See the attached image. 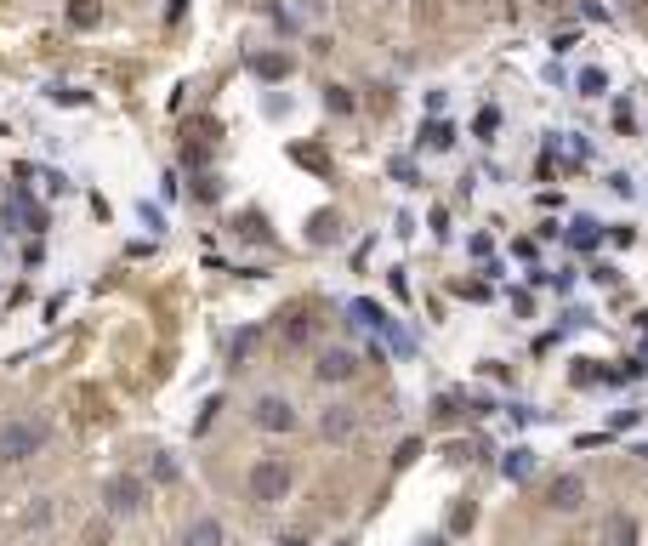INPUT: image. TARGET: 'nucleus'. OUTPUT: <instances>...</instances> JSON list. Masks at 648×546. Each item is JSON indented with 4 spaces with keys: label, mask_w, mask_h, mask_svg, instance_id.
Masks as SVG:
<instances>
[{
    "label": "nucleus",
    "mask_w": 648,
    "mask_h": 546,
    "mask_svg": "<svg viewBox=\"0 0 648 546\" xmlns=\"http://www.w3.org/2000/svg\"><path fill=\"white\" fill-rule=\"evenodd\" d=\"M52 444V422L46 415H17V422L0 427V461H34Z\"/></svg>",
    "instance_id": "1"
},
{
    "label": "nucleus",
    "mask_w": 648,
    "mask_h": 546,
    "mask_svg": "<svg viewBox=\"0 0 648 546\" xmlns=\"http://www.w3.org/2000/svg\"><path fill=\"white\" fill-rule=\"evenodd\" d=\"M245 490H250V501H256V507H279V501L290 495V467H285V461H273V455L250 461V473H245Z\"/></svg>",
    "instance_id": "2"
},
{
    "label": "nucleus",
    "mask_w": 648,
    "mask_h": 546,
    "mask_svg": "<svg viewBox=\"0 0 648 546\" xmlns=\"http://www.w3.org/2000/svg\"><path fill=\"white\" fill-rule=\"evenodd\" d=\"M142 501H148V490H142V478H137V473H114V478L103 484V507L114 512V518L142 512Z\"/></svg>",
    "instance_id": "3"
},
{
    "label": "nucleus",
    "mask_w": 648,
    "mask_h": 546,
    "mask_svg": "<svg viewBox=\"0 0 648 546\" xmlns=\"http://www.w3.org/2000/svg\"><path fill=\"white\" fill-rule=\"evenodd\" d=\"M250 422L262 427V433H290L296 427V405H290V398H279V393H262V398H256V410H250Z\"/></svg>",
    "instance_id": "4"
},
{
    "label": "nucleus",
    "mask_w": 648,
    "mask_h": 546,
    "mask_svg": "<svg viewBox=\"0 0 648 546\" xmlns=\"http://www.w3.org/2000/svg\"><path fill=\"white\" fill-rule=\"evenodd\" d=\"M546 507L552 512H580V507H586V478H580V473H557L552 478V484H546Z\"/></svg>",
    "instance_id": "5"
},
{
    "label": "nucleus",
    "mask_w": 648,
    "mask_h": 546,
    "mask_svg": "<svg viewBox=\"0 0 648 546\" xmlns=\"http://www.w3.org/2000/svg\"><path fill=\"white\" fill-rule=\"evenodd\" d=\"M313 375H319L324 387H330V382H353V375H358V359H353L348 347H330V353H319V365H313Z\"/></svg>",
    "instance_id": "6"
},
{
    "label": "nucleus",
    "mask_w": 648,
    "mask_h": 546,
    "mask_svg": "<svg viewBox=\"0 0 648 546\" xmlns=\"http://www.w3.org/2000/svg\"><path fill=\"white\" fill-rule=\"evenodd\" d=\"M313 330H319V313L308 302L290 307V313H279V336H285V342H313Z\"/></svg>",
    "instance_id": "7"
},
{
    "label": "nucleus",
    "mask_w": 648,
    "mask_h": 546,
    "mask_svg": "<svg viewBox=\"0 0 648 546\" xmlns=\"http://www.w3.org/2000/svg\"><path fill=\"white\" fill-rule=\"evenodd\" d=\"M643 541V523L632 512H609L603 518V546H637Z\"/></svg>",
    "instance_id": "8"
},
{
    "label": "nucleus",
    "mask_w": 648,
    "mask_h": 546,
    "mask_svg": "<svg viewBox=\"0 0 648 546\" xmlns=\"http://www.w3.org/2000/svg\"><path fill=\"white\" fill-rule=\"evenodd\" d=\"M290 69H296L290 52H256V57H250V74H256V80H290Z\"/></svg>",
    "instance_id": "9"
},
{
    "label": "nucleus",
    "mask_w": 648,
    "mask_h": 546,
    "mask_svg": "<svg viewBox=\"0 0 648 546\" xmlns=\"http://www.w3.org/2000/svg\"><path fill=\"white\" fill-rule=\"evenodd\" d=\"M319 433H324V438H353V433H358V415H353L348 405H330V410L319 415Z\"/></svg>",
    "instance_id": "10"
},
{
    "label": "nucleus",
    "mask_w": 648,
    "mask_h": 546,
    "mask_svg": "<svg viewBox=\"0 0 648 546\" xmlns=\"http://www.w3.org/2000/svg\"><path fill=\"white\" fill-rule=\"evenodd\" d=\"M182 546H222V523H216V518H200V523L182 535Z\"/></svg>",
    "instance_id": "11"
},
{
    "label": "nucleus",
    "mask_w": 648,
    "mask_h": 546,
    "mask_svg": "<svg viewBox=\"0 0 648 546\" xmlns=\"http://www.w3.org/2000/svg\"><path fill=\"white\" fill-rule=\"evenodd\" d=\"M308 234H313V245H336V239H341V217H336V211H319Z\"/></svg>",
    "instance_id": "12"
},
{
    "label": "nucleus",
    "mask_w": 648,
    "mask_h": 546,
    "mask_svg": "<svg viewBox=\"0 0 648 546\" xmlns=\"http://www.w3.org/2000/svg\"><path fill=\"white\" fill-rule=\"evenodd\" d=\"M501 473L512 478V484H524V478L535 473V450H512V455L501 461Z\"/></svg>",
    "instance_id": "13"
},
{
    "label": "nucleus",
    "mask_w": 648,
    "mask_h": 546,
    "mask_svg": "<svg viewBox=\"0 0 648 546\" xmlns=\"http://www.w3.org/2000/svg\"><path fill=\"white\" fill-rule=\"evenodd\" d=\"M449 142H456V132H449V125H444V120H432V125H427V132H421V149H432V154H444V149H449Z\"/></svg>",
    "instance_id": "14"
},
{
    "label": "nucleus",
    "mask_w": 648,
    "mask_h": 546,
    "mask_svg": "<svg viewBox=\"0 0 648 546\" xmlns=\"http://www.w3.org/2000/svg\"><path fill=\"white\" fill-rule=\"evenodd\" d=\"M97 17H103L97 0H74V6H69V24L74 29H97Z\"/></svg>",
    "instance_id": "15"
},
{
    "label": "nucleus",
    "mask_w": 648,
    "mask_h": 546,
    "mask_svg": "<svg viewBox=\"0 0 648 546\" xmlns=\"http://www.w3.org/2000/svg\"><path fill=\"white\" fill-rule=\"evenodd\" d=\"M324 109H330V114H353L358 102H353V92H348V86H324Z\"/></svg>",
    "instance_id": "16"
},
{
    "label": "nucleus",
    "mask_w": 648,
    "mask_h": 546,
    "mask_svg": "<svg viewBox=\"0 0 648 546\" xmlns=\"http://www.w3.org/2000/svg\"><path fill=\"white\" fill-rule=\"evenodd\" d=\"M193 200L216 205V200H222V177H193Z\"/></svg>",
    "instance_id": "17"
},
{
    "label": "nucleus",
    "mask_w": 648,
    "mask_h": 546,
    "mask_svg": "<svg viewBox=\"0 0 648 546\" xmlns=\"http://www.w3.org/2000/svg\"><path fill=\"white\" fill-rule=\"evenodd\" d=\"M603 92H609V74H603V69H586V74H580V97H603Z\"/></svg>",
    "instance_id": "18"
},
{
    "label": "nucleus",
    "mask_w": 648,
    "mask_h": 546,
    "mask_svg": "<svg viewBox=\"0 0 648 546\" xmlns=\"http://www.w3.org/2000/svg\"><path fill=\"white\" fill-rule=\"evenodd\" d=\"M472 523H478V507H472V501H461V507L449 512V530H456V535H466Z\"/></svg>",
    "instance_id": "19"
},
{
    "label": "nucleus",
    "mask_w": 648,
    "mask_h": 546,
    "mask_svg": "<svg viewBox=\"0 0 648 546\" xmlns=\"http://www.w3.org/2000/svg\"><path fill=\"white\" fill-rule=\"evenodd\" d=\"M240 234H245V239H268V222H262V211H245Z\"/></svg>",
    "instance_id": "20"
},
{
    "label": "nucleus",
    "mask_w": 648,
    "mask_h": 546,
    "mask_svg": "<svg viewBox=\"0 0 648 546\" xmlns=\"http://www.w3.org/2000/svg\"><path fill=\"white\" fill-rule=\"evenodd\" d=\"M85 546H108V518H92L85 523V535H80Z\"/></svg>",
    "instance_id": "21"
},
{
    "label": "nucleus",
    "mask_w": 648,
    "mask_h": 546,
    "mask_svg": "<svg viewBox=\"0 0 648 546\" xmlns=\"http://www.w3.org/2000/svg\"><path fill=\"white\" fill-rule=\"evenodd\" d=\"M569 239H574L580 250H592V245H597V222H574V234H569Z\"/></svg>",
    "instance_id": "22"
},
{
    "label": "nucleus",
    "mask_w": 648,
    "mask_h": 546,
    "mask_svg": "<svg viewBox=\"0 0 648 546\" xmlns=\"http://www.w3.org/2000/svg\"><path fill=\"white\" fill-rule=\"evenodd\" d=\"M416 455H421V438H404V444H398V455H393V467H409Z\"/></svg>",
    "instance_id": "23"
},
{
    "label": "nucleus",
    "mask_w": 648,
    "mask_h": 546,
    "mask_svg": "<svg viewBox=\"0 0 648 546\" xmlns=\"http://www.w3.org/2000/svg\"><path fill=\"white\" fill-rule=\"evenodd\" d=\"M182 165H188V171H200V165H205V142H188V149H182Z\"/></svg>",
    "instance_id": "24"
},
{
    "label": "nucleus",
    "mask_w": 648,
    "mask_h": 546,
    "mask_svg": "<svg viewBox=\"0 0 648 546\" xmlns=\"http://www.w3.org/2000/svg\"><path fill=\"white\" fill-rule=\"evenodd\" d=\"M216 132H222V125H216V120H193V132H188V137H200V142H216Z\"/></svg>",
    "instance_id": "25"
},
{
    "label": "nucleus",
    "mask_w": 648,
    "mask_h": 546,
    "mask_svg": "<svg viewBox=\"0 0 648 546\" xmlns=\"http://www.w3.org/2000/svg\"><path fill=\"white\" fill-rule=\"evenodd\" d=\"M250 347H256V330H240V336H233V359H245Z\"/></svg>",
    "instance_id": "26"
},
{
    "label": "nucleus",
    "mask_w": 648,
    "mask_h": 546,
    "mask_svg": "<svg viewBox=\"0 0 648 546\" xmlns=\"http://www.w3.org/2000/svg\"><path fill=\"white\" fill-rule=\"evenodd\" d=\"M296 160H301V165H313V171H324V154H319V149H296Z\"/></svg>",
    "instance_id": "27"
},
{
    "label": "nucleus",
    "mask_w": 648,
    "mask_h": 546,
    "mask_svg": "<svg viewBox=\"0 0 648 546\" xmlns=\"http://www.w3.org/2000/svg\"><path fill=\"white\" fill-rule=\"evenodd\" d=\"M620 12H648V0H620Z\"/></svg>",
    "instance_id": "28"
},
{
    "label": "nucleus",
    "mask_w": 648,
    "mask_h": 546,
    "mask_svg": "<svg viewBox=\"0 0 648 546\" xmlns=\"http://www.w3.org/2000/svg\"><path fill=\"white\" fill-rule=\"evenodd\" d=\"M182 6H188V0H171V12H165V17H171V24H177V17H182Z\"/></svg>",
    "instance_id": "29"
},
{
    "label": "nucleus",
    "mask_w": 648,
    "mask_h": 546,
    "mask_svg": "<svg viewBox=\"0 0 648 546\" xmlns=\"http://www.w3.org/2000/svg\"><path fill=\"white\" fill-rule=\"evenodd\" d=\"M421 546H444V535H427V541H421Z\"/></svg>",
    "instance_id": "30"
},
{
    "label": "nucleus",
    "mask_w": 648,
    "mask_h": 546,
    "mask_svg": "<svg viewBox=\"0 0 648 546\" xmlns=\"http://www.w3.org/2000/svg\"><path fill=\"white\" fill-rule=\"evenodd\" d=\"M535 6H564V0H535Z\"/></svg>",
    "instance_id": "31"
},
{
    "label": "nucleus",
    "mask_w": 648,
    "mask_h": 546,
    "mask_svg": "<svg viewBox=\"0 0 648 546\" xmlns=\"http://www.w3.org/2000/svg\"><path fill=\"white\" fill-rule=\"evenodd\" d=\"M341 546H348V541H341Z\"/></svg>",
    "instance_id": "32"
}]
</instances>
